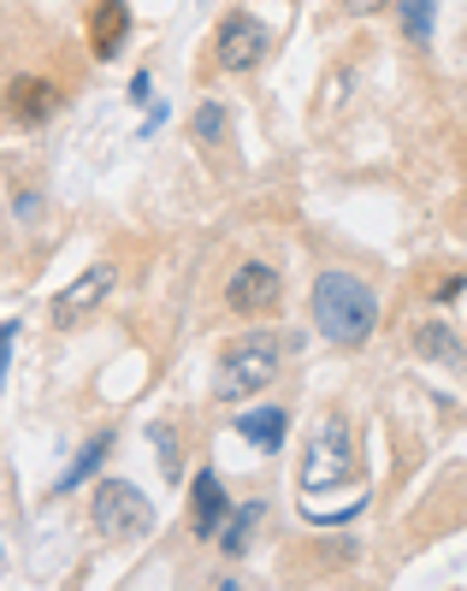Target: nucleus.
Listing matches in <instances>:
<instances>
[{"label":"nucleus","instance_id":"nucleus-1","mask_svg":"<svg viewBox=\"0 0 467 591\" xmlns=\"http://www.w3.org/2000/svg\"><path fill=\"white\" fill-rule=\"evenodd\" d=\"M308 308H314V325H320L325 343H361V338H373V325H378V296H373L367 278H355V272H320Z\"/></svg>","mask_w":467,"mask_h":591},{"label":"nucleus","instance_id":"nucleus-2","mask_svg":"<svg viewBox=\"0 0 467 591\" xmlns=\"http://www.w3.org/2000/svg\"><path fill=\"white\" fill-rule=\"evenodd\" d=\"M272 379H279V343L261 338V332L237 338L231 350H225V361H219V396L225 403H243V396L267 391Z\"/></svg>","mask_w":467,"mask_h":591},{"label":"nucleus","instance_id":"nucleus-3","mask_svg":"<svg viewBox=\"0 0 467 591\" xmlns=\"http://www.w3.org/2000/svg\"><path fill=\"white\" fill-rule=\"evenodd\" d=\"M355 474V449H350V421L343 414H325L320 432L308 438V462H302V479L308 485H343Z\"/></svg>","mask_w":467,"mask_h":591},{"label":"nucleus","instance_id":"nucleus-4","mask_svg":"<svg viewBox=\"0 0 467 591\" xmlns=\"http://www.w3.org/2000/svg\"><path fill=\"white\" fill-rule=\"evenodd\" d=\"M90 520H95L107 538H131V532H148L154 509H148V497L131 491L125 479H107V485L95 491V502H90Z\"/></svg>","mask_w":467,"mask_h":591},{"label":"nucleus","instance_id":"nucleus-5","mask_svg":"<svg viewBox=\"0 0 467 591\" xmlns=\"http://www.w3.org/2000/svg\"><path fill=\"white\" fill-rule=\"evenodd\" d=\"M272 48V30L261 19H249V12H231L219 30H214V60L225 72H249V65H261Z\"/></svg>","mask_w":467,"mask_h":591},{"label":"nucleus","instance_id":"nucleus-6","mask_svg":"<svg viewBox=\"0 0 467 591\" xmlns=\"http://www.w3.org/2000/svg\"><path fill=\"white\" fill-rule=\"evenodd\" d=\"M225 302H231L237 314H272V308H279V272H272L267 260L237 267V278L225 284Z\"/></svg>","mask_w":467,"mask_h":591},{"label":"nucleus","instance_id":"nucleus-7","mask_svg":"<svg viewBox=\"0 0 467 591\" xmlns=\"http://www.w3.org/2000/svg\"><path fill=\"white\" fill-rule=\"evenodd\" d=\"M113 290V267H90V272H77L72 284L60 290V302H54V325H72L83 308H95L101 296Z\"/></svg>","mask_w":467,"mask_h":591},{"label":"nucleus","instance_id":"nucleus-8","mask_svg":"<svg viewBox=\"0 0 467 591\" xmlns=\"http://www.w3.org/2000/svg\"><path fill=\"white\" fill-rule=\"evenodd\" d=\"M219 520H225V485H219V474H207V467H201L196 485H189V532L214 538Z\"/></svg>","mask_w":467,"mask_h":591},{"label":"nucleus","instance_id":"nucleus-9","mask_svg":"<svg viewBox=\"0 0 467 591\" xmlns=\"http://www.w3.org/2000/svg\"><path fill=\"white\" fill-rule=\"evenodd\" d=\"M414 355H426V361H444V367H461V361H467V350H461V338L456 332H449V325H438V320H432V325H414Z\"/></svg>","mask_w":467,"mask_h":591},{"label":"nucleus","instance_id":"nucleus-10","mask_svg":"<svg viewBox=\"0 0 467 591\" xmlns=\"http://www.w3.org/2000/svg\"><path fill=\"white\" fill-rule=\"evenodd\" d=\"M125 30H131V7H125V0H101V12H95V54L113 60L118 42H125Z\"/></svg>","mask_w":467,"mask_h":591},{"label":"nucleus","instance_id":"nucleus-11","mask_svg":"<svg viewBox=\"0 0 467 591\" xmlns=\"http://www.w3.org/2000/svg\"><path fill=\"white\" fill-rule=\"evenodd\" d=\"M284 408H249L243 421H237V432H243L249 444H261V449H279L284 444Z\"/></svg>","mask_w":467,"mask_h":591},{"label":"nucleus","instance_id":"nucleus-12","mask_svg":"<svg viewBox=\"0 0 467 591\" xmlns=\"http://www.w3.org/2000/svg\"><path fill=\"white\" fill-rule=\"evenodd\" d=\"M12 113H19V125H42V118L54 113V90L19 77V83H12Z\"/></svg>","mask_w":467,"mask_h":591},{"label":"nucleus","instance_id":"nucleus-13","mask_svg":"<svg viewBox=\"0 0 467 591\" xmlns=\"http://www.w3.org/2000/svg\"><path fill=\"white\" fill-rule=\"evenodd\" d=\"M396 12H403V30L414 37V48L432 42V12H438V0H396Z\"/></svg>","mask_w":467,"mask_h":591},{"label":"nucleus","instance_id":"nucleus-14","mask_svg":"<svg viewBox=\"0 0 467 591\" xmlns=\"http://www.w3.org/2000/svg\"><path fill=\"white\" fill-rule=\"evenodd\" d=\"M261 502H249V509H237V520H231V527H225V550H231V556H243L249 550V538H255V527H261Z\"/></svg>","mask_w":467,"mask_h":591},{"label":"nucleus","instance_id":"nucleus-15","mask_svg":"<svg viewBox=\"0 0 467 591\" xmlns=\"http://www.w3.org/2000/svg\"><path fill=\"white\" fill-rule=\"evenodd\" d=\"M225 131H231V118H225V107H214V101H207V107L196 113V143H207V148H214Z\"/></svg>","mask_w":467,"mask_h":591},{"label":"nucleus","instance_id":"nucleus-16","mask_svg":"<svg viewBox=\"0 0 467 591\" xmlns=\"http://www.w3.org/2000/svg\"><path fill=\"white\" fill-rule=\"evenodd\" d=\"M107 444H113V438H95L90 449H83V456L72 462V474H65V479H60V491H72V485H77V479H90V474H95V467H101V456H107Z\"/></svg>","mask_w":467,"mask_h":591},{"label":"nucleus","instance_id":"nucleus-17","mask_svg":"<svg viewBox=\"0 0 467 591\" xmlns=\"http://www.w3.org/2000/svg\"><path fill=\"white\" fill-rule=\"evenodd\" d=\"M343 7H350V12H378L385 0H343Z\"/></svg>","mask_w":467,"mask_h":591}]
</instances>
